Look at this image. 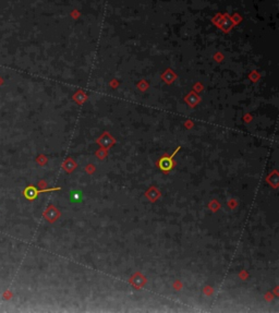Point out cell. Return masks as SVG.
<instances>
[{
  "label": "cell",
  "mask_w": 279,
  "mask_h": 313,
  "mask_svg": "<svg viewBox=\"0 0 279 313\" xmlns=\"http://www.w3.org/2000/svg\"><path fill=\"white\" fill-rule=\"evenodd\" d=\"M178 151H179V149H177L176 152L172 154L171 157H162V158L160 159V162H159V167H160L164 171H168V170H170V169L172 168V166H173V163H172V157L175 156V154H176Z\"/></svg>",
  "instance_id": "cell-1"
},
{
  "label": "cell",
  "mask_w": 279,
  "mask_h": 313,
  "mask_svg": "<svg viewBox=\"0 0 279 313\" xmlns=\"http://www.w3.org/2000/svg\"><path fill=\"white\" fill-rule=\"evenodd\" d=\"M23 193H24V196L27 200H34L35 198L37 196V194L40 193V191L36 190L34 187H27V188L24 190Z\"/></svg>",
  "instance_id": "cell-2"
},
{
  "label": "cell",
  "mask_w": 279,
  "mask_h": 313,
  "mask_svg": "<svg viewBox=\"0 0 279 313\" xmlns=\"http://www.w3.org/2000/svg\"><path fill=\"white\" fill-rule=\"evenodd\" d=\"M3 298L7 299V300H8V299L11 298V293H10L9 290H8V291H5V293H3Z\"/></svg>",
  "instance_id": "cell-4"
},
{
  "label": "cell",
  "mask_w": 279,
  "mask_h": 313,
  "mask_svg": "<svg viewBox=\"0 0 279 313\" xmlns=\"http://www.w3.org/2000/svg\"><path fill=\"white\" fill-rule=\"evenodd\" d=\"M70 199L72 202L74 203H78V202H81L82 199H83V195H82V192L81 191H72L71 194H70Z\"/></svg>",
  "instance_id": "cell-3"
}]
</instances>
